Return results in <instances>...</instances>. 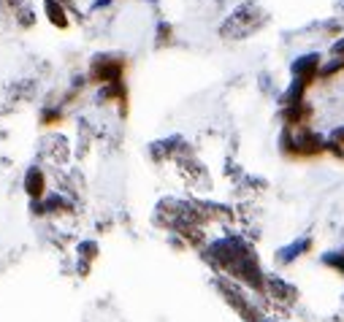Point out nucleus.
<instances>
[{
  "instance_id": "f03ea898",
  "label": "nucleus",
  "mask_w": 344,
  "mask_h": 322,
  "mask_svg": "<svg viewBox=\"0 0 344 322\" xmlns=\"http://www.w3.org/2000/svg\"><path fill=\"white\" fill-rule=\"evenodd\" d=\"M309 114H312V108L307 103H301V106H290V108H285V122L290 125V128H303L309 119Z\"/></svg>"
},
{
  "instance_id": "0eeeda50",
  "label": "nucleus",
  "mask_w": 344,
  "mask_h": 322,
  "mask_svg": "<svg viewBox=\"0 0 344 322\" xmlns=\"http://www.w3.org/2000/svg\"><path fill=\"white\" fill-rule=\"evenodd\" d=\"M323 263L328 265V268H336V271H341V273H344V255H341V252H331V255H325V257H323Z\"/></svg>"
},
{
  "instance_id": "423d86ee",
  "label": "nucleus",
  "mask_w": 344,
  "mask_h": 322,
  "mask_svg": "<svg viewBox=\"0 0 344 322\" xmlns=\"http://www.w3.org/2000/svg\"><path fill=\"white\" fill-rule=\"evenodd\" d=\"M341 70H344V57H336V60L328 62V65L320 68V76H323V78H331V76H336V73H341Z\"/></svg>"
},
{
  "instance_id": "1a4fd4ad",
  "label": "nucleus",
  "mask_w": 344,
  "mask_h": 322,
  "mask_svg": "<svg viewBox=\"0 0 344 322\" xmlns=\"http://www.w3.org/2000/svg\"><path fill=\"white\" fill-rule=\"evenodd\" d=\"M333 54H344V38H339V41L333 44Z\"/></svg>"
},
{
  "instance_id": "7ed1b4c3",
  "label": "nucleus",
  "mask_w": 344,
  "mask_h": 322,
  "mask_svg": "<svg viewBox=\"0 0 344 322\" xmlns=\"http://www.w3.org/2000/svg\"><path fill=\"white\" fill-rule=\"evenodd\" d=\"M307 87H309L307 82H298V78H295V82L290 84V90H287L285 95H282L285 108H290V106H301V103H303V92H307Z\"/></svg>"
},
{
  "instance_id": "f257e3e1",
  "label": "nucleus",
  "mask_w": 344,
  "mask_h": 322,
  "mask_svg": "<svg viewBox=\"0 0 344 322\" xmlns=\"http://www.w3.org/2000/svg\"><path fill=\"white\" fill-rule=\"evenodd\" d=\"M320 54H307V57H298L293 62V76L298 78V82H307L312 84V78L320 73Z\"/></svg>"
},
{
  "instance_id": "20e7f679",
  "label": "nucleus",
  "mask_w": 344,
  "mask_h": 322,
  "mask_svg": "<svg viewBox=\"0 0 344 322\" xmlns=\"http://www.w3.org/2000/svg\"><path fill=\"white\" fill-rule=\"evenodd\" d=\"M25 187H27V192H30V195H35V198H44V192H46V190H44V174H41V171H35V168L30 171V174H27V184H25Z\"/></svg>"
},
{
  "instance_id": "6e6552de",
  "label": "nucleus",
  "mask_w": 344,
  "mask_h": 322,
  "mask_svg": "<svg viewBox=\"0 0 344 322\" xmlns=\"http://www.w3.org/2000/svg\"><path fill=\"white\" fill-rule=\"evenodd\" d=\"M331 141H336V144H344V125H341V128H336V130L331 133Z\"/></svg>"
},
{
  "instance_id": "39448f33",
  "label": "nucleus",
  "mask_w": 344,
  "mask_h": 322,
  "mask_svg": "<svg viewBox=\"0 0 344 322\" xmlns=\"http://www.w3.org/2000/svg\"><path fill=\"white\" fill-rule=\"evenodd\" d=\"M309 247H312V241H309V238H301V241H295L293 247L282 249V255H279V260H282V263H290V260H295V257H298V252H307Z\"/></svg>"
}]
</instances>
